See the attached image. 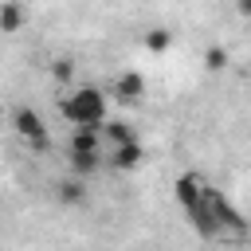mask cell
Returning a JSON list of instances; mask_svg holds the SVG:
<instances>
[{"label": "cell", "mask_w": 251, "mask_h": 251, "mask_svg": "<svg viewBox=\"0 0 251 251\" xmlns=\"http://www.w3.org/2000/svg\"><path fill=\"white\" fill-rule=\"evenodd\" d=\"M173 192H176V204L184 208V216H188V224L196 227V235L200 239H216V224H212V216H208V184L196 176V173H180L176 176V184H173Z\"/></svg>", "instance_id": "6da1fadb"}, {"label": "cell", "mask_w": 251, "mask_h": 251, "mask_svg": "<svg viewBox=\"0 0 251 251\" xmlns=\"http://www.w3.org/2000/svg\"><path fill=\"white\" fill-rule=\"evenodd\" d=\"M59 114L75 129H98L106 122V94L98 86H78L67 98H59Z\"/></svg>", "instance_id": "7a4b0ae2"}, {"label": "cell", "mask_w": 251, "mask_h": 251, "mask_svg": "<svg viewBox=\"0 0 251 251\" xmlns=\"http://www.w3.org/2000/svg\"><path fill=\"white\" fill-rule=\"evenodd\" d=\"M208 216H212V224H216V239L220 243H239L243 235H247V220L231 208V200L227 196H220L216 188H208Z\"/></svg>", "instance_id": "3957f363"}, {"label": "cell", "mask_w": 251, "mask_h": 251, "mask_svg": "<svg viewBox=\"0 0 251 251\" xmlns=\"http://www.w3.org/2000/svg\"><path fill=\"white\" fill-rule=\"evenodd\" d=\"M12 129H16V137H20V141H27L31 149H47V122H43V114H39V110L20 106V110L12 114Z\"/></svg>", "instance_id": "277c9868"}, {"label": "cell", "mask_w": 251, "mask_h": 251, "mask_svg": "<svg viewBox=\"0 0 251 251\" xmlns=\"http://www.w3.org/2000/svg\"><path fill=\"white\" fill-rule=\"evenodd\" d=\"M110 169H118V173H129V169H137L141 161H145V149H141V141L137 137H129V141H122V145H114L110 149V157H102Z\"/></svg>", "instance_id": "5b68a950"}, {"label": "cell", "mask_w": 251, "mask_h": 251, "mask_svg": "<svg viewBox=\"0 0 251 251\" xmlns=\"http://www.w3.org/2000/svg\"><path fill=\"white\" fill-rule=\"evenodd\" d=\"M114 98L126 102V106L141 102V98H145V78H141L137 71H122V75L114 78Z\"/></svg>", "instance_id": "8992f818"}, {"label": "cell", "mask_w": 251, "mask_h": 251, "mask_svg": "<svg viewBox=\"0 0 251 251\" xmlns=\"http://www.w3.org/2000/svg\"><path fill=\"white\" fill-rule=\"evenodd\" d=\"M55 200L67 204V208L82 204V200H86V184H82V176H67V180H59V184H55Z\"/></svg>", "instance_id": "52a82bcc"}, {"label": "cell", "mask_w": 251, "mask_h": 251, "mask_svg": "<svg viewBox=\"0 0 251 251\" xmlns=\"http://www.w3.org/2000/svg\"><path fill=\"white\" fill-rule=\"evenodd\" d=\"M24 8H20V0H0V31L4 35H16L20 27H24Z\"/></svg>", "instance_id": "ba28073f"}, {"label": "cell", "mask_w": 251, "mask_h": 251, "mask_svg": "<svg viewBox=\"0 0 251 251\" xmlns=\"http://www.w3.org/2000/svg\"><path fill=\"white\" fill-rule=\"evenodd\" d=\"M71 153H102V129H75Z\"/></svg>", "instance_id": "9c48e42d"}, {"label": "cell", "mask_w": 251, "mask_h": 251, "mask_svg": "<svg viewBox=\"0 0 251 251\" xmlns=\"http://www.w3.org/2000/svg\"><path fill=\"white\" fill-rule=\"evenodd\" d=\"M102 165H106L102 153H71V173L75 176H94Z\"/></svg>", "instance_id": "30bf717a"}, {"label": "cell", "mask_w": 251, "mask_h": 251, "mask_svg": "<svg viewBox=\"0 0 251 251\" xmlns=\"http://www.w3.org/2000/svg\"><path fill=\"white\" fill-rule=\"evenodd\" d=\"M169 43H173V31H169V27H149V31H145V51L165 55V51H169Z\"/></svg>", "instance_id": "8fae6325"}, {"label": "cell", "mask_w": 251, "mask_h": 251, "mask_svg": "<svg viewBox=\"0 0 251 251\" xmlns=\"http://www.w3.org/2000/svg\"><path fill=\"white\" fill-rule=\"evenodd\" d=\"M98 129H102V133L110 137V145H122V141H129V137H133V129H129L126 122H110V118H106V122H102Z\"/></svg>", "instance_id": "7c38bea8"}, {"label": "cell", "mask_w": 251, "mask_h": 251, "mask_svg": "<svg viewBox=\"0 0 251 251\" xmlns=\"http://www.w3.org/2000/svg\"><path fill=\"white\" fill-rule=\"evenodd\" d=\"M204 67H208V71H224V67H227V47H216V43H212V47L204 51Z\"/></svg>", "instance_id": "4fadbf2b"}, {"label": "cell", "mask_w": 251, "mask_h": 251, "mask_svg": "<svg viewBox=\"0 0 251 251\" xmlns=\"http://www.w3.org/2000/svg\"><path fill=\"white\" fill-rule=\"evenodd\" d=\"M51 78H55V82H71V78H75V63H71V59H55V63H51Z\"/></svg>", "instance_id": "5bb4252c"}, {"label": "cell", "mask_w": 251, "mask_h": 251, "mask_svg": "<svg viewBox=\"0 0 251 251\" xmlns=\"http://www.w3.org/2000/svg\"><path fill=\"white\" fill-rule=\"evenodd\" d=\"M235 8H239V16H247V20H251V0H235Z\"/></svg>", "instance_id": "9a60e30c"}, {"label": "cell", "mask_w": 251, "mask_h": 251, "mask_svg": "<svg viewBox=\"0 0 251 251\" xmlns=\"http://www.w3.org/2000/svg\"><path fill=\"white\" fill-rule=\"evenodd\" d=\"M0 118H4V102H0Z\"/></svg>", "instance_id": "2e32d148"}]
</instances>
